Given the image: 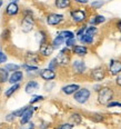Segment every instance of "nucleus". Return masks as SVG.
Masks as SVG:
<instances>
[{"mask_svg": "<svg viewBox=\"0 0 121 129\" xmlns=\"http://www.w3.org/2000/svg\"><path fill=\"white\" fill-rule=\"evenodd\" d=\"M22 19H21V30L25 34H28L33 30L36 26V20L33 18V13L30 9H25L22 11Z\"/></svg>", "mask_w": 121, "mask_h": 129, "instance_id": "1", "label": "nucleus"}, {"mask_svg": "<svg viewBox=\"0 0 121 129\" xmlns=\"http://www.w3.org/2000/svg\"><path fill=\"white\" fill-rule=\"evenodd\" d=\"M114 92L113 89L110 87H101L100 90L98 91V101L101 105H108L110 101L113 99Z\"/></svg>", "mask_w": 121, "mask_h": 129, "instance_id": "2", "label": "nucleus"}, {"mask_svg": "<svg viewBox=\"0 0 121 129\" xmlns=\"http://www.w3.org/2000/svg\"><path fill=\"white\" fill-rule=\"evenodd\" d=\"M71 49L68 47H64L62 49L60 50V52L57 55V57H56V60H57V62L59 66L61 67H67L68 64H70L71 62Z\"/></svg>", "mask_w": 121, "mask_h": 129, "instance_id": "3", "label": "nucleus"}, {"mask_svg": "<svg viewBox=\"0 0 121 129\" xmlns=\"http://www.w3.org/2000/svg\"><path fill=\"white\" fill-rule=\"evenodd\" d=\"M69 16L74 23H82L87 20L88 12L87 10H83L81 8H73L69 11Z\"/></svg>", "mask_w": 121, "mask_h": 129, "instance_id": "4", "label": "nucleus"}, {"mask_svg": "<svg viewBox=\"0 0 121 129\" xmlns=\"http://www.w3.org/2000/svg\"><path fill=\"white\" fill-rule=\"evenodd\" d=\"M90 95H91V92L88 88H79V89L73 93V99L78 104L83 105L89 100Z\"/></svg>", "mask_w": 121, "mask_h": 129, "instance_id": "5", "label": "nucleus"}, {"mask_svg": "<svg viewBox=\"0 0 121 129\" xmlns=\"http://www.w3.org/2000/svg\"><path fill=\"white\" fill-rule=\"evenodd\" d=\"M42 59L44 58L39 55V52L28 51V52H26V55H25V62L29 63V64H32V66H38L39 67V64L41 63Z\"/></svg>", "mask_w": 121, "mask_h": 129, "instance_id": "6", "label": "nucleus"}, {"mask_svg": "<svg viewBox=\"0 0 121 129\" xmlns=\"http://www.w3.org/2000/svg\"><path fill=\"white\" fill-rule=\"evenodd\" d=\"M107 75V69L104 66H99L93 68L92 70L90 71V78L92 80H96V81H101V80L104 79Z\"/></svg>", "mask_w": 121, "mask_h": 129, "instance_id": "7", "label": "nucleus"}, {"mask_svg": "<svg viewBox=\"0 0 121 129\" xmlns=\"http://www.w3.org/2000/svg\"><path fill=\"white\" fill-rule=\"evenodd\" d=\"M55 51V49H53L52 45H51V42H49V40H47V41L42 42V44H40V47H39V55L41 56L42 58H49L51 55Z\"/></svg>", "mask_w": 121, "mask_h": 129, "instance_id": "8", "label": "nucleus"}, {"mask_svg": "<svg viewBox=\"0 0 121 129\" xmlns=\"http://www.w3.org/2000/svg\"><path fill=\"white\" fill-rule=\"evenodd\" d=\"M64 20V16L61 13L51 12L46 17V21L49 26H59Z\"/></svg>", "mask_w": 121, "mask_h": 129, "instance_id": "9", "label": "nucleus"}, {"mask_svg": "<svg viewBox=\"0 0 121 129\" xmlns=\"http://www.w3.org/2000/svg\"><path fill=\"white\" fill-rule=\"evenodd\" d=\"M38 75L41 79H44L45 81H52L57 78V72L55 70H51L49 68H45V69H39Z\"/></svg>", "mask_w": 121, "mask_h": 129, "instance_id": "10", "label": "nucleus"}, {"mask_svg": "<svg viewBox=\"0 0 121 129\" xmlns=\"http://www.w3.org/2000/svg\"><path fill=\"white\" fill-rule=\"evenodd\" d=\"M71 68H72V71L74 72L76 75H83L86 72V63L85 61L81 60V59H76L71 62Z\"/></svg>", "mask_w": 121, "mask_h": 129, "instance_id": "11", "label": "nucleus"}, {"mask_svg": "<svg viewBox=\"0 0 121 129\" xmlns=\"http://www.w3.org/2000/svg\"><path fill=\"white\" fill-rule=\"evenodd\" d=\"M19 12H20V6L17 2H9L6 6V9H5V13L8 17H15V16L19 15Z\"/></svg>", "mask_w": 121, "mask_h": 129, "instance_id": "12", "label": "nucleus"}, {"mask_svg": "<svg viewBox=\"0 0 121 129\" xmlns=\"http://www.w3.org/2000/svg\"><path fill=\"white\" fill-rule=\"evenodd\" d=\"M121 72V60L112 59L109 64V74L111 76H118Z\"/></svg>", "mask_w": 121, "mask_h": 129, "instance_id": "13", "label": "nucleus"}, {"mask_svg": "<svg viewBox=\"0 0 121 129\" xmlns=\"http://www.w3.org/2000/svg\"><path fill=\"white\" fill-rule=\"evenodd\" d=\"M25 78V75H23V71L21 70H17V71H13L9 75V79H8V82L10 85L13 84H20L21 81L23 80Z\"/></svg>", "mask_w": 121, "mask_h": 129, "instance_id": "14", "label": "nucleus"}, {"mask_svg": "<svg viewBox=\"0 0 121 129\" xmlns=\"http://www.w3.org/2000/svg\"><path fill=\"white\" fill-rule=\"evenodd\" d=\"M40 85L37 80H29L28 82L25 85V92L28 93V95H33L37 90H39Z\"/></svg>", "mask_w": 121, "mask_h": 129, "instance_id": "15", "label": "nucleus"}, {"mask_svg": "<svg viewBox=\"0 0 121 129\" xmlns=\"http://www.w3.org/2000/svg\"><path fill=\"white\" fill-rule=\"evenodd\" d=\"M34 110H36V107H32L31 105L30 106H27L26 110L23 111V114L21 115V117H20V123H25L27 121H30L32 116H33Z\"/></svg>", "mask_w": 121, "mask_h": 129, "instance_id": "16", "label": "nucleus"}, {"mask_svg": "<svg viewBox=\"0 0 121 129\" xmlns=\"http://www.w3.org/2000/svg\"><path fill=\"white\" fill-rule=\"evenodd\" d=\"M71 51H72V53L78 56V57H85L88 53V48L82 45H74L73 47L71 48Z\"/></svg>", "mask_w": 121, "mask_h": 129, "instance_id": "17", "label": "nucleus"}, {"mask_svg": "<svg viewBox=\"0 0 121 129\" xmlns=\"http://www.w3.org/2000/svg\"><path fill=\"white\" fill-rule=\"evenodd\" d=\"M80 88V86L78 84H70V85H66L61 88V91L67 96H70V95H73L74 92Z\"/></svg>", "mask_w": 121, "mask_h": 129, "instance_id": "18", "label": "nucleus"}, {"mask_svg": "<svg viewBox=\"0 0 121 129\" xmlns=\"http://www.w3.org/2000/svg\"><path fill=\"white\" fill-rule=\"evenodd\" d=\"M72 6V0H55V7L57 9L64 10L69 9Z\"/></svg>", "mask_w": 121, "mask_h": 129, "instance_id": "19", "label": "nucleus"}, {"mask_svg": "<svg viewBox=\"0 0 121 129\" xmlns=\"http://www.w3.org/2000/svg\"><path fill=\"white\" fill-rule=\"evenodd\" d=\"M19 89H20V84H13V85H11L6 91H5V97H6V98H10L13 93L17 92Z\"/></svg>", "mask_w": 121, "mask_h": 129, "instance_id": "20", "label": "nucleus"}, {"mask_svg": "<svg viewBox=\"0 0 121 129\" xmlns=\"http://www.w3.org/2000/svg\"><path fill=\"white\" fill-rule=\"evenodd\" d=\"M104 21H106V18H104L103 16L96 15V16H93V17H91V19L89 20V23L91 26H98V25H100V23L104 22Z\"/></svg>", "mask_w": 121, "mask_h": 129, "instance_id": "21", "label": "nucleus"}, {"mask_svg": "<svg viewBox=\"0 0 121 129\" xmlns=\"http://www.w3.org/2000/svg\"><path fill=\"white\" fill-rule=\"evenodd\" d=\"M9 72L6 70L5 67H0V84H6L8 82V79H9Z\"/></svg>", "mask_w": 121, "mask_h": 129, "instance_id": "22", "label": "nucleus"}, {"mask_svg": "<svg viewBox=\"0 0 121 129\" xmlns=\"http://www.w3.org/2000/svg\"><path fill=\"white\" fill-rule=\"evenodd\" d=\"M51 45H52L53 49H58V48H60L62 45H64V39L58 35V36H56L55 39L51 41Z\"/></svg>", "mask_w": 121, "mask_h": 129, "instance_id": "23", "label": "nucleus"}, {"mask_svg": "<svg viewBox=\"0 0 121 129\" xmlns=\"http://www.w3.org/2000/svg\"><path fill=\"white\" fill-rule=\"evenodd\" d=\"M79 41L83 45H91L93 42V37L89 36V35H87V34H83L79 37Z\"/></svg>", "mask_w": 121, "mask_h": 129, "instance_id": "24", "label": "nucleus"}, {"mask_svg": "<svg viewBox=\"0 0 121 129\" xmlns=\"http://www.w3.org/2000/svg\"><path fill=\"white\" fill-rule=\"evenodd\" d=\"M5 68L6 70L9 72H13V71H17V70H20L21 66L18 63H13V62H10V63H5Z\"/></svg>", "mask_w": 121, "mask_h": 129, "instance_id": "25", "label": "nucleus"}, {"mask_svg": "<svg viewBox=\"0 0 121 129\" xmlns=\"http://www.w3.org/2000/svg\"><path fill=\"white\" fill-rule=\"evenodd\" d=\"M21 68L27 72H38V70H39L38 66H32V64H29V63H26V62L23 64H21Z\"/></svg>", "mask_w": 121, "mask_h": 129, "instance_id": "26", "label": "nucleus"}, {"mask_svg": "<svg viewBox=\"0 0 121 129\" xmlns=\"http://www.w3.org/2000/svg\"><path fill=\"white\" fill-rule=\"evenodd\" d=\"M58 35L62 37L64 40L69 39V38H74V36H76V35H74V32H72L71 30H61Z\"/></svg>", "mask_w": 121, "mask_h": 129, "instance_id": "27", "label": "nucleus"}, {"mask_svg": "<svg viewBox=\"0 0 121 129\" xmlns=\"http://www.w3.org/2000/svg\"><path fill=\"white\" fill-rule=\"evenodd\" d=\"M97 32H98V29H97V27L96 26H90V27H87L86 28V31H85V34H87V35H89V36H96L97 35Z\"/></svg>", "mask_w": 121, "mask_h": 129, "instance_id": "28", "label": "nucleus"}, {"mask_svg": "<svg viewBox=\"0 0 121 129\" xmlns=\"http://www.w3.org/2000/svg\"><path fill=\"white\" fill-rule=\"evenodd\" d=\"M70 120L72 121V125H79V123H81V116H80L79 114H72L70 116Z\"/></svg>", "mask_w": 121, "mask_h": 129, "instance_id": "29", "label": "nucleus"}, {"mask_svg": "<svg viewBox=\"0 0 121 129\" xmlns=\"http://www.w3.org/2000/svg\"><path fill=\"white\" fill-rule=\"evenodd\" d=\"M34 123L31 121H27V122H25V123H20V127H19V129H34Z\"/></svg>", "mask_w": 121, "mask_h": 129, "instance_id": "30", "label": "nucleus"}, {"mask_svg": "<svg viewBox=\"0 0 121 129\" xmlns=\"http://www.w3.org/2000/svg\"><path fill=\"white\" fill-rule=\"evenodd\" d=\"M103 5H104V1H102V0H93L90 6L92 7L93 9H99V8H101Z\"/></svg>", "mask_w": 121, "mask_h": 129, "instance_id": "31", "label": "nucleus"}, {"mask_svg": "<svg viewBox=\"0 0 121 129\" xmlns=\"http://www.w3.org/2000/svg\"><path fill=\"white\" fill-rule=\"evenodd\" d=\"M76 42H77L76 37H74V38H69V39L64 40V45H66V47H68V48H72L74 45H77Z\"/></svg>", "mask_w": 121, "mask_h": 129, "instance_id": "32", "label": "nucleus"}, {"mask_svg": "<svg viewBox=\"0 0 121 129\" xmlns=\"http://www.w3.org/2000/svg\"><path fill=\"white\" fill-rule=\"evenodd\" d=\"M58 67H59V64H58V62H57V60H56V58L51 59L49 64H48V68L51 69V70H55V71H56V70L58 69Z\"/></svg>", "mask_w": 121, "mask_h": 129, "instance_id": "33", "label": "nucleus"}, {"mask_svg": "<svg viewBox=\"0 0 121 129\" xmlns=\"http://www.w3.org/2000/svg\"><path fill=\"white\" fill-rule=\"evenodd\" d=\"M44 99H45L44 96H41V95H34L30 99V105H33V104H36V103H39V101H42Z\"/></svg>", "mask_w": 121, "mask_h": 129, "instance_id": "34", "label": "nucleus"}, {"mask_svg": "<svg viewBox=\"0 0 121 129\" xmlns=\"http://www.w3.org/2000/svg\"><path fill=\"white\" fill-rule=\"evenodd\" d=\"M26 108H27V106L22 107V108H19V109H17V110H15V111H12V115H13V116H15L16 118H20L21 115L23 114V111L26 110Z\"/></svg>", "mask_w": 121, "mask_h": 129, "instance_id": "35", "label": "nucleus"}, {"mask_svg": "<svg viewBox=\"0 0 121 129\" xmlns=\"http://www.w3.org/2000/svg\"><path fill=\"white\" fill-rule=\"evenodd\" d=\"M10 35H11V32H10L9 29H5V30L2 31L1 39L4 40V41H7V40H9V39H10Z\"/></svg>", "mask_w": 121, "mask_h": 129, "instance_id": "36", "label": "nucleus"}, {"mask_svg": "<svg viewBox=\"0 0 121 129\" xmlns=\"http://www.w3.org/2000/svg\"><path fill=\"white\" fill-rule=\"evenodd\" d=\"M8 60V56L6 55V52H4L2 50H0V64L6 63Z\"/></svg>", "mask_w": 121, "mask_h": 129, "instance_id": "37", "label": "nucleus"}, {"mask_svg": "<svg viewBox=\"0 0 121 129\" xmlns=\"http://www.w3.org/2000/svg\"><path fill=\"white\" fill-rule=\"evenodd\" d=\"M72 128H73V125L70 122H64L58 127V129H72Z\"/></svg>", "mask_w": 121, "mask_h": 129, "instance_id": "38", "label": "nucleus"}, {"mask_svg": "<svg viewBox=\"0 0 121 129\" xmlns=\"http://www.w3.org/2000/svg\"><path fill=\"white\" fill-rule=\"evenodd\" d=\"M86 28H87V26H86V25L81 26L79 29H78V31L76 32V36L80 37V36H81V35H83V34H85V31H86Z\"/></svg>", "mask_w": 121, "mask_h": 129, "instance_id": "39", "label": "nucleus"}, {"mask_svg": "<svg viewBox=\"0 0 121 129\" xmlns=\"http://www.w3.org/2000/svg\"><path fill=\"white\" fill-rule=\"evenodd\" d=\"M107 107H109V108H111V107H121V103H119V101H110L107 105Z\"/></svg>", "mask_w": 121, "mask_h": 129, "instance_id": "40", "label": "nucleus"}, {"mask_svg": "<svg viewBox=\"0 0 121 129\" xmlns=\"http://www.w3.org/2000/svg\"><path fill=\"white\" fill-rule=\"evenodd\" d=\"M72 2H74V4H78V5H82V6H85V5H88V0H72Z\"/></svg>", "mask_w": 121, "mask_h": 129, "instance_id": "41", "label": "nucleus"}, {"mask_svg": "<svg viewBox=\"0 0 121 129\" xmlns=\"http://www.w3.org/2000/svg\"><path fill=\"white\" fill-rule=\"evenodd\" d=\"M15 118L16 117L12 115V112H10V114H8L6 116V120H7V121H13V120H15Z\"/></svg>", "mask_w": 121, "mask_h": 129, "instance_id": "42", "label": "nucleus"}, {"mask_svg": "<svg viewBox=\"0 0 121 129\" xmlns=\"http://www.w3.org/2000/svg\"><path fill=\"white\" fill-rule=\"evenodd\" d=\"M115 84H117L119 87H121V74L118 75V77H117V79H115Z\"/></svg>", "mask_w": 121, "mask_h": 129, "instance_id": "43", "label": "nucleus"}, {"mask_svg": "<svg viewBox=\"0 0 121 129\" xmlns=\"http://www.w3.org/2000/svg\"><path fill=\"white\" fill-rule=\"evenodd\" d=\"M117 28H118V30H119L120 32H121V20H119V21H117Z\"/></svg>", "mask_w": 121, "mask_h": 129, "instance_id": "44", "label": "nucleus"}, {"mask_svg": "<svg viewBox=\"0 0 121 129\" xmlns=\"http://www.w3.org/2000/svg\"><path fill=\"white\" fill-rule=\"evenodd\" d=\"M2 6H4V0H0V9H1Z\"/></svg>", "mask_w": 121, "mask_h": 129, "instance_id": "45", "label": "nucleus"}, {"mask_svg": "<svg viewBox=\"0 0 121 129\" xmlns=\"http://www.w3.org/2000/svg\"><path fill=\"white\" fill-rule=\"evenodd\" d=\"M19 1H20V0H9V2H17V4Z\"/></svg>", "mask_w": 121, "mask_h": 129, "instance_id": "46", "label": "nucleus"}, {"mask_svg": "<svg viewBox=\"0 0 121 129\" xmlns=\"http://www.w3.org/2000/svg\"><path fill=\"white\" fill-rule=\"evenodd\" d=\"M1 91H2V85L0 84V93H1Z\"/></svg>", "mask_w": 121, "mask_h": 129, "instance_id": "47", "label": "nucleus"}]
</instances>
